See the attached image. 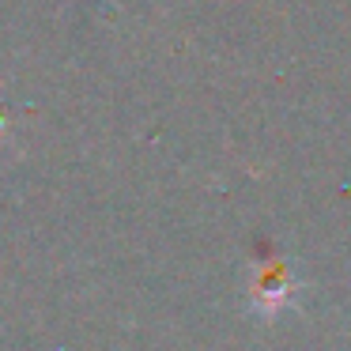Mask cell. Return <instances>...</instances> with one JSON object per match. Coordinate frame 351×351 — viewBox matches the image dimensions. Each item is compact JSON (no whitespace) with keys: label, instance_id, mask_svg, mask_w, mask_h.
Masks as SVG:
<instances>
[{"label":"cell","instance_id":"1","mask_svg":"<svg viewBox=\"0 0 351 351\" xmlns=\"http://www.w3.org/2000/svg\"><path fill=\"white\" fill-rule=\"evenodd\" d=\"M298 295V280L283 261L268 257L265 265L253 272V283H250V306L261 313H280L283 306H291V298Z\"/></svg>","mask_w":351,"mask_h":351}]
</instances>
